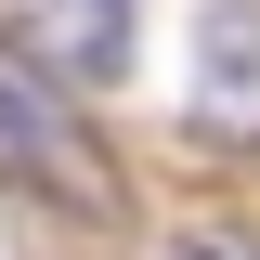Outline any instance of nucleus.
<instances>
[{"mask_svg":"<svg viewBox=\"0 0 260 260\" xmlns=\"http://www.w3.org/2000/svg\"><path fill=\"white\" fill-rule=\"evenodd\" d=\"M195 65H208V104L195 117L221 143H260V0H208L195 13Z\"/></svg>","mask_w":260,"mask_h":260,"instance_id":"obj_1","label":"nucleus"},{"mask_svg":"<svg viewBox=\"0 0 260 260\" xmlns=\"http://www.w3.org/2000/svg\"><path fill=\"white\" fill-rule=\"evenodd\" d=\"M182 260H260V247H182Z\"/></svg>","mask_w":260,"mask_h":260,"instance_id":"obj_4","label":"nucleus"},{"mask_svg":"<svg viewBox=\"0 0 260 260\" xmlns=\"http://www.w3.org/2000/svg\"><path fill=\"white\" fill-rule=\"evenodd\" d=\"M0 169H26V182H65V169H78L65 91H52V65H26V52H0ZM78 182H91V169H78Z\"/></svg>","mask_w":260,"mask_h":260,"instance_id":"obj_2","label":"nucleus"},{"mask_svg":"<svg viewBox=\"0 0 260 260\" xmlns=\"http://www.w3.org/2000/svg\"><path fill=\"white\" fill-rule=\"evenodd\" d=\"M26 39H39L52 78H78V91L130 78V0H26Z\"/></svg>","mask_w":260,"mask_h":260,"instance_id":"obj_3","label":"nucleus"}]
</instances>
